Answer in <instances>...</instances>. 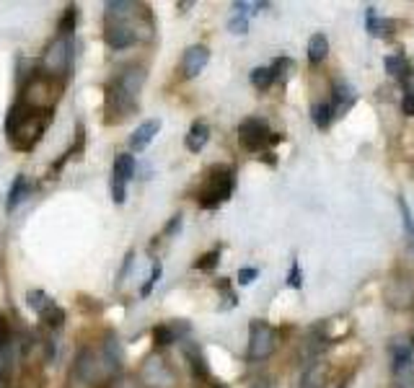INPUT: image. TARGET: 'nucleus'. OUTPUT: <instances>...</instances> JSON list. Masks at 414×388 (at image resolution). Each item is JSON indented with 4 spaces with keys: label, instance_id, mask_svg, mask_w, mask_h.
<instances>
[{
    "label": "nucleus",
    "instance_id": "nucleus-1",
    "mask_svg": "<svg viewBox=\"0 0 414 388\" xmlns=\"http://www.w3.org/2000/svg\"><path fill=\"white\" fill-rule=\"evenodd\" d=\"M50 122H52V112L29 107L24 101H16L13 109L8 112V122H6V135H8L10 148L31 150L42 140V135H44V130H47Z\"/></svg>",
    "mask_w": 414,
    "mask_h": 388
},
{
    "label": "nucleus",
    "instance_id": "nucleus-2",
    "mask_svg": "<svg viewBox=\"0 0 414 388\" xmlns=\"http://www.w3.org/2000/svg\"><path fill=\"white\" fill-rule=\"evenodd\" d=\"M145 83V70L132 65L125 68L111 83L107 86V114H114V119H125L138 109L140 88Z\"/></svg>",
    "mask_w": 414,
    "mask_h": 388
},
{
    "label": "nucleus",
    "instance_id": "nucleus-3",
    "mask_svg": "<svg viewBox=\"0 0 414 388\" xmlns=\"http://www.w3.org/2000/svg\"><path fill=\"white\" fill-rule=\"evenodd\" d=\"M70 68H73V37H57L52 39L44 55H42L39 70L47 73L55 80H62L65 83V76H70Z\"/></svg>",
    "mask_w": 414,
    "mask_h": 388
},
{
    "label": "nucleus",
    "instance_id": "nucleus-4",
    "mask_svg": "<svg viewBox=\"0 0 414 388\" xmlns=\"http://www.w3.org/2000/svg\"><path fill=\"white\" fill-rule=\"evenodd\" d=\"M233 186H236V171L231 166H215L210 171L207 184L199 192V204L205 210H215L217 204L226 202L228 197L233 194Z\"/></svg>",
    "mask_w": 414,
    "mask_h": 388
},
{
    "label": "nucleus",
    "instance_id": "nucleus-5",
    "mask_svg": "<svg viewBox=\"0 0 414 388\" xmlns=\"http://www.w3.org/2000/svg\"><path fill=\"white\" fill-rule=\"evenodd\" d=\"M238 143L244 150L249 153H259V150H264L269 146H277L280 143V135H275L269 125H267L264 119H259V116H249L244 119L241 125H238Z\"/></svg>",
    "mask_w": 414,
    "mask_h": 388
},
{
    "label": "nucleus",
    "instance_id": "nucleus-6",
    "mask_svg": "<svg viewBox=\"0 0 414 388\" xmlns=\"http://www.w3.org/2000/svg\"><path fill=\"white\" fill-rule=\"evenodd\" d=\"M391 370H394V388H414L412 342L394 340V344H391Z\"/></svg>",
    "mask_w": 414,
    "mask_h": 388
},
{
    "label": "nucleus",
    "instance_id": "nucleus-7",
    "mask_svg": "<svg viewBox=\"0 0 414 388\" xmlns=\"http://www.w3.org/2000/svg\"><path fill=\"white\" fill-rule=\"evenodd\" d=\"M277 347V331L262 319H254L249 324V358L267 360Z\"/></svg>",
    "mask_w": 414,
    "mask_h": 388
},
{
    "label": "nucleus",
    "instance_id": "nucleus-8",
    "mask_svg": "<svg viewBox=\"0 0 414 388\" xmlns=\"http://www.w3.org/2000/svg\"><path fill=\"white\" fill-rule=\"evenodd\" d=\"M26 303H29V308L34 310L50 329H60V326L65 324V310L60 308L57 303L52 301L44 290H29L26 292Z\"/></svg>",
    "mask_w": 414,
    "mask_h": 388
},
{
    "label": "nucleus",
    "instance_id": "nucleus-9",
    "mask_svg": "<svg viewBox=\"0 0 414 388\" xmlns=\"http://www.w3.org/2000/svg\"><path fill=\"white\" fill-rule=\"evenodd\" d=\"M140 378L150 388H171L177 383V373L171 370V365H168L163 358L150 355V358L143 362V368H140Z\"/></svg>",
    "mask_w": 414,
    "mask_h": 388
},
{
    "label": "nucleus",
    "instance_id": "nucleus-10",
    "mask_svg": "<svg viewBox=\"0 0 414 388\" xmlns=\"http://www.w3.org/2000/svg\"><path fill=\"white\" fill-rule=\"evenodd\" d=\"M16 365V334L10 329V321L0 316V383L8 386Z\"/></svg>",
    "mask_w": 414,
    "mask_h": 388
},
{
    "label": "nucleus",
    "instance_id": "nucleus-11",
    "mask_svg": "<svg viewBox=\"0 0 414 388\" xmlns=\"http://www.w3.org/2000/svg\"><path fill=\"white\" fill-rule=\"evenodd\" d=\"M132 176H135V158L129 153H117L111 168V200L117 204L127 200V184Z\"/></svg>",
    "mask_w": 414,
    "mask_h": 388
},
{
    "label": "nucleus",
    "instance_id": "nucleus-12",
    "mask_svg": "<svg viewBox=\"0 0 414 388\" xmlns=\"http://www.w3.org/2000/svg\"><path fill=\"white\" fill-rule=\"evenodd\" d=\"M132 16V13H129ZM129 16H107V29H104V39L111 49H127L138 42V31L135 26L125 24Z\"/></svg>",
    "mask_w": 414,
    "mask_h": 388
},
{
    "label": "nucleus",
    "instance_id": "nucleus-13",
    "mask_svg": "<svg viewBox=\"0 0 414 388\" xmlns=\"http://www.w3.org/2000/svg\"><path fill=\"white\" fill-rule=\"evenodd\" d=\"M386 301L391 308L406 310L414 306V280L412 277H394L386 288Z\"/></svg>",
    "mask_w": 414,
    "mask_h": 388
},
{
    "label": "nucleus",
    "instance_id": "nucleus-14",
    "mask_svg": "<svg viewBox=\"0 0 414 388\" xmlns=\"http://www.w3.org/2000/svg\"><path fill=\"white\" fill-rule=\"evenodd\" d=\"M207 62H210V49L205 44H192L181 58V73L184 78H197Z\"/></svg>",
    "mask_w": 414,
    "mask_h": 388
},
{
    "label": "nucleus",
    "instance_id": "nucleus-15",
    "mask_svg": "<svg viewBox=\"0 0 414 388\" xmlns=\"http://www.w3.org/2000/svg\"><path fill=\"white\" fill-rule=\"evenodd\" d=\"M329 362L324 360H311L308 368L300 376V388H324L329 383Z\"/></svg>",
    "mask_w": 414,
    "mask_h": 388
},
{
    "label": "nucleus",
    "instance_id": "nucleus-16",
    "mask_svg": "<svg viewBox=\"0 0 414 388\" xmlns=\"http://www.w3.org/2000/svg\"><path fill=\"white\" fill-rule=\"evenodd\" d=\"M158 130H161V119H145V122L129 135V150H135V153L145 150V148L156 140Z\"/></svg>",
    "mask_w": 414,
    "mask_h": 388
},
{
    "label": "nucleus",
    "instance_id": "nucleus-17",
    "mask_svg": "<svg viewBox=\"0 0 414 388\" xmlns=\"http://www.w3.org/2000/svg\"><path fill=\"white\" fill-rule=\"evenodd\" d=\"M187 334H189V324H184V321H171V324H158L156 329H153V340H156L158 347H166L171 342L187 337Z\"/></svg>",
    "mask_w": 414,
    "mask_h": 388
},
{
    "label": "nucleus",
    "instance_id": "nucleus-18",
    "mask_svg": "<svg viewBox=\"0 0 414 388\" xmlns=\"http://www.w3.org/2000/svg\"><path fill=\"white\" fill-rule=\"evenodd\" d=\"M357 104V91L350 83H336L334 86V101H332V109H334V116H345L350 109Z\"/></svg>",
    "mask_w": 414,
    "mask_h": 388
},
{
    "label": "nucleus",
    "instance_id": "nucleus-19",
    "mask_svg": "<svg viewBox=\"0 0 414 388\" xmlns=\"http://www.w3.org/2000/svg\"><path fill=\"white\" fill-rule=\"evenodd\" d=\"M365 26H368V34H370V37H388V34L396 31V21L384 19V16L375 13V8H368L365 10Z\"/></svg>",
    "mask_w": 414,
    "mask_h": 388
},
{
    "label": "nucleus",
    "instance_id": "nucleus-20",
    "mask_svg": "<svg viewBox=\"0 0 414 388\" xmlns=\"http://www.w3.org/2000/svg\"><path fill=\"white\" fill-rule=\"evenodd\" d=\"M75 370H78V376L83 380H93L96 376H99L101 362L91 349H83V352L78 355V360H75Z\"/></svg>",
    "mask_w": 414,
    "mask_h": 388
},
{
    "label": "nucleus",
    "instance_id": "nucleus-21",
    "mask_svg": "<svg viewBox=\"0 0 414 388\" xmlns=\"http://www.w3.org/2000/svg\"><path fill=\"white\" fill-rule=\"evenodd\" d=\"M386 73L399 78L402 83H409V78H412L414 70L406 58H402V55H388V58H386Z\"/></svg>",
    "mask_w": 414,
    "mask_h": 388
},
{
    "label": "nucleus",
    "instance_id": "nucleus-22",
    "mask_svg": "<svg viewBox=\"0 0 414 388\" xmlns=\"http://www.w3.org/2000/svg\"><path fill=\"white\" fill-rule=\"evenodd\" d=\"M26 194H29V179L24 174H19L13 179V184H10V192H8V202H6V210L13 213L16 207H19L24 200H26Z\"/></svg>",
    "mask_w": 414,
    "mask_h": 388
},
{
    "label": "nucleus",
    "instance_id": "nucleus-23",
    "mask_svg": "<svg viewBox=\"0 0 414 388\" xmlns=\"http://www.w3.org/2000/svg\"><path fill=\"white\" fill-rule=\"evenodd\" d=\"M207 140H210V127H207L205 122H195V125L189 127L184 143H187V148L192 153H199V150L207 146Z\"/></svg>",
    "mask_w": 414,
    "mask_h": 388
},
{
    "label": "nucleus",
    "instance_id": "nucleus-24",
    "mask_svg": "<svg viewBox=\"0 0 414 388\" xmlns=\"http://www.w3.org/2000/svg\"><path fill=\"white\" fill-rule=\"evenodd\" d=\"M329 55V39L324 34H314L308 39V62L311 65H321Z\"/></svg>",
    "mask_w": 414,
    "mask_h": 388
},
{
    "label": "nucleus",
    "instance_id": "nucleus-25",
    "mask_svg": "<svg viewBox=\"0 0 414 388\" xmlns=\"http://www.w3.org/2000/svg\"><path fill=\"white\" fill-rule=\"evenodd\" d=\"M311 116H314V125L318 127V130H326V127L332 125V119H334V109H332V104L321 101V104H314Z\"/></svg>",
    "mask_w": 414,
    "mask_h": 388
},
{
    "label": "nucleus",
    "instance_id": "nucleus-26",
    "mask_svg": "<svg viewBox=\"0 0 414 388\" xmlns=\"http://www.w3.org/2000/svg\"><path fill=\"white\" fill-rule=\"evenodd\" d=\"M251 83H254L259 91H267V88L275 83V73H272V68H254L251 70Z\"/></svg>",
    "mask_w": 414,
    "mask_h": 388
},
{
    "label": "nucleus",
    "instance_id": "nucleus-27",
    "mask_svg": "<svg viewBox=\"0 0 414 388\" xmlns=\"http://www.w3.org/2000/svg\"><path fill=\"white\" fill-rule=\"evenodd\" d=\"M399 213H402V223H404V231L409 236V243L414 246V218H412V210H409V204L406 200L399 194Z\"/></svg>",
    "mask_w": 414,
    "mask_h": 388
},
{
    "label": "nucleus",
    "instance_id": "nucleus-28",
    "mask_svg": "<svg viewBox=\"0 0 414 388\" xmlns=\"http://www.w3.org/2000/svg\"><path fill=\"white\" fill-rule=\"evenodd\" d=\"M187 358H189V365H192V370L197 373L199 378H205L207 376V365H205V358H202V352H199V347H187Z\"/></svg>",
    "mask_w": 414,
    "mask_h": 388
},
{
    "label": "nucleus",
    "instance_id": "nucleus-29",
    "mask_svg": "<svg viewBox=\"0 0 414 388\" xmlns=\"http://www.w3.org/2000/svg\"><path fill=\"white\" fill-rule=\"evenodd\" d=\"M73 31H75V6H68L65 13H62V19H60L57 34H62V37H73Z\"/></svg>",
    "mask_w": 414,
    "mask_h": 388
},
{
    "label": "nucleus",
    "instance_id": "nucleus-30",
    "mask_svg": "<svg viewBox=\"0 0 414 388\" xmlns=\"http://www.w3.org/2000/svg\"><path fill=\"white\" fill-rule=\"evenodd\" d=\"M296 70V62L290 58H277L275 62H272V73H275V80H285L290 73Z\"/></svg>",
    "mask_w": 414,
    "mask_h": 388
},
{
    "label": "nucleus",
    "instance_id": "nucleus-31",
    "mask_svg": "<svg viewBox=\"0 0 414 388\" xmlns=\"http://www.w3.org/2000/svg\"><path fill=\"white\" fill-rule=\"evenodd\" d=\"M217 262H220V249H213V252L202 254L197 262H195V267L199 272H213L217 267Z\"/></svg>",
    "mask_w": 414,
    "mask_h": 388
},
{
    "label": "nucleus",
    "instance_id": "nucleus-32",
    "mask_svg": "<svg viewBox=\"0 0 414 388\" xmlns=\"http://www.w3.org/2000/svg\"><path fill=\"white\" fill-rule=\"evenodd\" d=\"M161 280V264H153V274H150L148 277V282H145V285H143V288H140V295H143V298H148L150 292H153V288H156V282Z\"/></svg>",
    "mask_w": 414,
    "mask_h": 388
},
{
    "label": "nucleus",
    "instance_id": "nucleus-33",
    "mask_svg": "<svg viewBox=\"0 0 414 388\" xmlns=\"http://www.w3.org/2000/svg\"><path fill=\"white\" fill-rule=\"evenodd\" d=\"M402 112H404V116H414V86H409V83H406V91L402 96Z\"/></svg>",
    "mask_w": 414,
    "mask_h": 388
},
{
    "label": "nucleus",
    "instance_id": "nucleus-34",
    "mask_svg": "<svg viewBox=\"0 0 414 388\" xmlns=\"http://www.w3.org/2000/svg\"><path fill=\"white\" fill-rule=\"evenodd\" d=\"M303 285V272H300V267H298V262H293V267H290V272H287V288H300Z\"/></svg>",
    "mask_w": 414,
    "mask_h": 388
},
{
    "label": "nucleus",
    "instance_id": "nucleus-35",
    "mask_svg": "<svg viewBox=\"0 0 414 388\" xmlns=\"http://www.w3.org/2000/svg\"><path fill=\"white\" fill-rule=\"evenodd\" d=\"M228 29L233 31V34H246L249 31V19H244V16H233V19L228 21Z\"/></svg>",
    "mask_w": 414,
    "mask_h": 388
},
{
    "label": "nucleus",
    "instance_id": "nucleus-36",
    "mask_svg": "<svg viewBox=\"0 0 414 388\" xmlns=\"http://www.w3.org/2000/svg\"><path fill=\"white\" fill-rule=\"evenodd\" d=\"M257 277H259L257 267H241V270H238V282H241V285H251Z\"/></svg>",
    "mask_w": 414,
    "mask_h": 388
},
{
    "label": "nucleus",
    "instance_id": "nucleus-37",
    "mask_svg": "<svg viewBox=\"0 0 414 388\" xmlns=\"http://www.w3.org/2000/svg\"><path fill=\"white\" fill-rule=\"evenodd\" d=\"M412 347H414V340H412Z\"/></svg>",
    "mask_w": 414,
    "mask_h": 388
}]
</instances>
